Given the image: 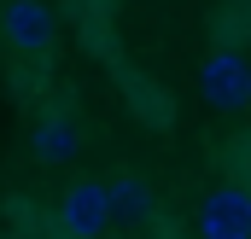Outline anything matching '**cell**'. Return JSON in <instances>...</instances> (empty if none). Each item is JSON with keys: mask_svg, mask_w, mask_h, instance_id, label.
<instances>
[{"mask_svg": "<svg viewBox=\"0 0 251 239\" xmlns=\"http://www.w3.org/2000/svg\"><path fill=\"white\" fill-rule=\"evenodd\" d=\"M199 99L210 105V111H228V117H240L251 105V64L246 53H234V47H216L210 59L199 64Z\"/></svg>", "mask_w": 251, "mask_h": 239, "instance_id": "6da1fadb", "label": "cell"}, {"mask_svg": "<svg viewBox=\"0 0 251 239\" xmlns=\"http://www.w3.org/2000/svg\"><path fill=\"white\" fill-rule=\"evenodd\" d=\"M117 222V204H111V181H70L59 198V228L70 239H105Z\"/></svg>", "mask_w": 251, "mask_h": 239, "instance_id": "7a4b0ae2", "label": "cell"}, {"mask_svg": "<svg viewBox=\"0 0 251 239\" xmlns=\"http://www.w3.org/2000/svg\"><path fill=\"white\" fill-rule=\"evenodd\" d=\"M6 47L18 59H47L59 41V12L47 0H6Z\"/></svg>", "mask_w": 251, "mask_h": 239, "instance_id": "3957f363", "label": "cell"}, {"mask_svg": "<svg viewBox=\"0 0 251 239\" xmlns=\"http://www.w3.org/2000/svg\"><path fill=\"white\" fill-rule=\"evenodd\" d=\"M199 239H251V187L222 181L199 198Z\"/></svg>", "mask_w": 251, "mask_h": 239, "instance_id": "277c9868", "label": "cell"}, {"mask_svg": "<svg viewBox=\"0 0 251 239\" xmlns=\"http://www.w3.org/2000/svg\"><path fill=\"white\" fill-rule=\"evenodd\" d=\"M76 122L70 117H41L29 128V152H35V164H70L76 158Z\"/></svg>", "mask_w": 251, "mask_h": 239, "instance_id": "5b68a950", "label": "cell"}, {"mask_svg": "<svg viewBox=\"0 0 251 239\" xmlns=\"http://www.w3.org/2000/svg\"><path fill=\"white\" fill-rule=\"evenodd\" d=\"M111 204H117V222H152V187L140 175L111 181Z\"/></svg>", "mask_w": 251, "mask_h": 239, "instance_id": "8992f818", "label": "cell"}]
</instances>
